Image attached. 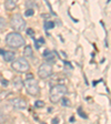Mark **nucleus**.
Returning a JSON list of instances; mask_svg holds the SVG:
<instances>
[{
    "mask_svg": "<svg viewBox=\"0 0 111 124\" xmlns=\"http://www.w3.org/2000/svg\"><path fill=\"white\" fill-rule=\"evenodd\" d=\"M6 43L10 48H13V49H19L22 46H25L26 41L21 34H19L18 32H10L8 33L7 37H6Z\"/></svg>",
    "mask_w": 111,
    "mask_h": 124,
    "instance_id": "obj_1",
    "label": "nucleus"
},
{
    "mask_svg": "<svg viewBox=\"0 0 111 124\" xmlns=\"http://www.w3.org/2000/svg\"><path fill=\"white\" fill-rule=\"evenodd\" d=\"M68 89L66 88V85L63 84H57L52 86L50 90V101L52 103H58L63 96L67 94Z\"/></svg>",
    "mask_w": 111,
    "mask_h": 124,
    "instance_id": "obj_2",
    "label": "nucleus"
},
{
    "mask_svg": "<svg viewBox=\"0 0 111 124\" xmlns=\"http://www.w3.org/2000/svg\"><path fill=\"white\" fill-rule=\"evenodd\" d=\"M13 70H16L17 72H27L29 69H30V64H29V62L27 61L26 58H18V59L13 60L12 64H11Z\"/></svg>",
    "mask_w": 111,
    "mask_h": 124,
    "instance_id": "obj_3",
    "label": "nucleus"
},
{
    "mask_svg": "<svg viewBox=\"0 0 111 124\" xmlns=\"http://www.w3.org/2000/svg\"><path fill=\"white\" fill-rule=\"evenodd\" d=\"M10 24H11V28H12L13 30H16L17 32H20V31L25 30L26 26H27L25 19H23L20 15L12 16V18H11V20H10Z\"/></svg>",
    "mask_w": 111,
    "mask_h": 124,
    "instance_id": "obj_4",
    "label": "nucleus"
},
{
    "mask_svg": "<svg viewBox=\"0 0 111 124\" xmlns=\"http://www.w3.org/2000/svg\"><path fill=\"white\" fill-rule=\"evenodd\" d=\"M26 89L27 92L31 95H38L39 92H40V88H39V84L34 79H30V80H27L26 82Z\"/></svg>",
    "mask_w": 111,
    "mask_h": 124,
    "instance_id": "obj_5",
    "label": "nucleus"
},
{
    "mask_svg": "<svg viewBox=\"0 0 111 124\" xmlns=\"http://www.w3.org/2000/svg\"><path fill=\"white\" fill-rule=\"evenodd\" d=\"M52 74V65L50 63H42L38 69V75L41 79H47Z\"/></svg>",
    "mask_w": 111,
    "mask_h": 124,
    "instance_id": "obj_6",
    "label": "nucleus"
},
{
    "mask_svg": "<svg viewBox=\"0 0 111 124\" xmlns=\"http://www.w3.org/2000/svg\"><path fill=\"white\" fill-rule=\"evenodd\" d=\"M10 104L15 108H17V110H23V108H26L27 105H28V104H27V101H25L23 99H20V98L11 99Z\"/></svg>",
    "mask_w": 111,
    "mask_h": 124,
    "instance_id": "obj_7",
    "label": "nucleus"
},
{
    "mask_svg": "<svg viewBox=\"0 0 111 124\" xmlns=\"http://www.w3.org/2000/svg\"><path fill=\"white\" fill-rule=\"evenodd\" d=\"M2 55H3L5 61H7V62H11L16 59V54H15V52H12V51H5Z\"/></svg>",
    "mask_w": 111,
    "mask_h": 124,
    "instance_id": "obj_8",
    "label": "nucleus"
},
{
    "mask_svg": "<svg viewBox=\"0 0 111 124\" xmlns=\"http://www.w3.org/2000/svg\"><path fill=\"white\" fill-rule=\"evenodd\" d=\"M19 0H6L5 2V8L7 9V10H12V9H15L16 6H17V3H18Z\"/></svg>",
    "mask_w": 111,
    "mask_h": 124,
    "instance_id": "obj_9",
    "label": "nucleus"
},
{
    "mask_svg": "<svg viewBox=\"0 0 111 124\" xmlns=\"http://www.w3.org/2000/svg\"><path fill=\"white\" fill-rule=\"evenodd\" d=\"M43 58L46 59V61H48L51 64V63H54V55L52 52H50L49 50H46L43 52Z\"/></svg>",
    "mask_w": 111,
    "mask_h": 124,
    "instance_id": "obj_10",
    "label": "nucleus"
},
{
    "mask_svg": "<svg viewBox=\"0 0 111 124\" xmlns=\"http://www.w3.org/2000/svg\"><path fill=\"white\" fill-rule=\"evenodd\" d=\"M13 86H15L16 89H18V90H20L21 88H23V81L21 78H16L15 80H13Z\"/></svg>",
    "mask_w": 111,
    "mask_h": 124,
    "instance_id": "obj_11",
    "label": "nucleus"
},
{
    "mask_svg": "<svg viewBox=\"0 0 111 124\" xmlns=\"http://www.w3.org/2000/svg\"><path fill=\"white\" fill-rule=\"evenodd\" d=\"M23 54H25V57L27 58H30L34 55V51H32V48H31L30 46H27L26 48H25V50H23Z\"/></svg>",
    "mask_w": 111,
    "mask_h": 124,
    "instance_id": "obj_12",
    "label": "nucleus"
},
{
    "mask_svg": "<svg viewBox=\"0 0 111 124\" xmlns=\"http://www.w3.org/2000/svg\"><path fill=\"white\" fill-rule=\"evenodd\" d=\"M54 28V22L53 21H46L44 22V29L49 30V29H53Z\"/></svg>",
    "mask_w": 111,
    "mask_h": 124,
    "instance_id": "obj_13",
    "label": "nucleus"
},
{
    "mask_svg": "<svg viewBox=\"0 0 111 124\" xmlns=\"http://www.w3.org/2000/svg\"><path fill=\"white\" fill-rule=\"evenodd\" d=\"M43 43H44V39L43 38H40V39H38V40H36V41H34L36 49H39V48H40V46H41V44H43Z\"/></svg>",
    "mask_w": 111,
    "mask_h": 124,
    "instance_id": "obj_14",
    "label": "nucleus"
},
{
    "mask_svg": "<svg viewBox=\"0 0 111 124\" xmlns=\"http://www.w3.org/2000/svg\"><path fill=\"white\" fill-rule=\"evenodd\" d=\"M34 10L32 8H29V9H27V10L25 11V16H26V17H31V16H34Z\"/></svg>",
    "mask_w": 111,
    "mask_h": 124,
    "instance_id": "obj_15",
    "label": "nucleus"
},
{
    "mask_svg": "<svg viewBox=\"0 0 111 124\" xmlns=\"http://www.w3.org/2000/svg\"><path fill=\"white\" fill-rule=\"evenodd\" d=\"M61 100H62L61 103H62V105H63V106H67V108H68V106H71V103H70V101L68 100L67 98H62Z\"/></svg>",
    "mask_w": 111,
    "mask_h": 124,
    "instance_id": "obj_16",
    "label": "nucleus"
},
{
    "mask_svg": "<svg viewBox=\"0 0 111 124\" xmlns=\"http://www.w3.org/2000/svg\"><path fill=\"white\" fill-rule=\"evenodd\" d=\"M6 26H7V21H6L2 17H0V29L6 28Z\"/></svg>",
    "mask_w": 111,
    "mask_h": 124,
    "instance_id": "obj_17",
    "label": "nucleus"
},
{
    "mask_svg": "<svg viewBox=\"0 0 111 124\" xmlns=\"http://www.w3.org/2000/svg\"><path fill=\"white\" fill-rule=\"evenodd\" d=\"M78 113H79V115H80L81 117H83V119H88V116L85 115V113L82 111V108H78Z\"/></svg>",
    "mask_w": 111,
    "mask_h": 124,
    "instance_id": "obj_18",
    "label": "nucleus"
},
{
    "mask_svg": "<svg viewBox=\"0 0 111 124\" xmlns=\"http://www.w3.org/2000/svg\"><path fill=\"white\" fill-rule=\"evenodd\" d=\"M34 106L36 108H42V106H44V102L43 101H36L34 102Z\"/></svg>",
    "mask_w": 111,
    "mask_h": 124,
    "instance_id": "obj_19",
    "label": "nucleus"
},
{
    "mask_svg": "<svg viewBox=\"0 0 111 124\" xmlns=\"http://www.w3.org/2000/svg\"><path fill=\"white\" fill-rule=\"evenodd\" d=\"M27 34H29V36H34V29H27Z\"/></svg>",
    "mask_w": 111,
    "mask_h": 124,
    "instance_id": "obj_20",
    "label": "nucleus"
},
{
    "mask_svg": "<svg viewBox=\"0 0 111 124\" xmlns=\"http://www.w3.org/2000/svg\"><path fill=\"white\" fill-rule=\"evenodd\" d=\"M26 79H27V80L34 79V74H31V73H28V74H27V77H26Z\"/></svg>",
    "mask_w": 111,
    "mask_h": 124,
    "instance_id": "obj_21",
    "label": "nucleus"
},
{
    "mask_svg": "<svg viewBox=\"0 0 111 124\" xmlns=\"http://www.w3.org/2000/svg\"><path fill=\"white\" fill-rule=\"evenodd\" d=\"M1 83H2L3 85H7V84H8V81L5 80V79H1Z\"/></svg>",
    "mask_w": 111,
    "mask_h": 124,
    "instance_id": "obj_22",
    "label": "nucleus"
},
{
    "mask_svg": "<svg viewBox=\"0 0 111 124\" xmlns=\"http://www.w3.org/2000/svg\"><path fill=\"white\" fill-rule=\"evenodd\" d=\"M58 122H59V120H58L57 117H56V119H53V120H52V123H58Z\"/></svg>",
    "mask_w": 111,
    "mask_h": 124,
    "instance_id": "obj_23",
    "label": "nucleus"
},
{
    "mask_svg": "<svg viewBox=\"0 0 111 124\" xmlns=\"http://www.w3.org/2000/svg\"><path fill=\"white\" fill-rule=\"evenodd\" d=\"M69 121H70V122H75V117H73V116H72V117H70Z\"/></svg>",
    "mask_w": 111,
    "mask_h": 124,
    "instance_id": "obj_24",
    "label": "nucleus"
},
{
    "mask_svg": "<svg viewBox=\"0 0 111 124\" xmlns=\"http://www.w3.org/2000/svg\"><path fill=\"white\" fill-rule=\"evenodd\" d=\"M1 122H3V119H2V116H1V114H0V123Z\"/></svg>",
    "mask_w": 111,
    "mask_h": 124,
    "instance_id": "obj_25",
    "label": "nucleus"
},
{
    "mask_svg": "<svg viewBox=\"0 0 111 124\" xmlns=\"http://www.w3.org/2000/svg\"><path fill=\"white\" fill-rule=\"evenodd\" d=\"M3 52H5V51H3L2 49H0V54H3Z\"/></svg>",
    "mask_w": 111,
    "mask_h": 124,
    "instance_id": "obj_26",
    "label": "nucleus"
}]
</instances>
